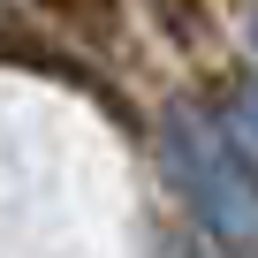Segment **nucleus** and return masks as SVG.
I'll return each instance as SVG.
<instances>
[{
	"mask_svg": "<svg viewBox=\"0 0 258 258\" xmlns=\"http://www.w3.org/2000/svg\"><path fill=\"white\" fill-rule=\"evenodd\" d=\"M160 175L175 182V198L198 213V228L228 250L258 258V160L235 145V129L205 106H167L160 129Z\"/></svg>",
	"mask_w": 258,
	"mask_h": 258,
	"instance_id": "obj_1",
	"label": "nucleus"
},
{
	"mask_svg": "<svg viewBox=\"0 0 258 258\" xmlns=\"http://www.w3.org/2000/svg\"><path fill=\"white\" fill-rule=\"evenodd\" d=\"M0 61H16V69H31V76H53V84L84 91L91 106H106L121 129H137V114L114 99V84H106L91 61H76V53H69V46H53V38H31V31H23V23H8V16H0Z\"/></svg>",
	"mask_w": 258,
	"mask_h": 258,
	"instance_id": "obj_2",
	"label": "nucleus"
},
{
	"mask_svg": "<svg viewBox=\"0 0 258 258\" xmlns=\"http://www.w3.org/2000/svg\"><path fill=\"white\" fill-rule=\"evenodd\" d=\"M38 23L84 53H114L121 46V23H129V0H31Z\"/></svg>",
	"mask_w": 258,
	"mask_h": 258,
	"instance_id": "obj_3",
	"label": "nucleus"
},
{
	"mask_svg": "<svg viewBox=\"0 0 258 258\" xmlns=\"http://www.w3.org/2000/svg\"><path fill=\"white\" fill-rule=\"evenodd\" d=\"M137 8H145L175 46H205V38H213V8H205V0H137Z\"/></svg>",
	"mask_w": 258,
	"mask_h": 258,
	"instance_id": "obj_4",
	"label": "nucleus"
},
{
	"mask_svg": "<svg viewBox=\"0 0 258 258\" xmlns=\"http://www.w3.org/2000/svg\"><path fill=\"white\" fill-rule=\"evenodd\" d=\"M228 129H235V145H243V152L258 160V84H250V91L235 99V121H228Z\"/></svg>",
	"mask_w": 258,
	"mask_h": 258,
	"instance_id": "obj_5",
	"label": "nucleus"
},
{
	"mask_svg": "<svg viewBox=\"0 0 258 258\" xmlns=\"http://www.w3.org/2000/svg\"><path fill=\"white\" fill-rule=\"evenodd\" d=\"M250 46H258V16H250Z\"/></svg>",
	"mask_w": 258,
	"mask_h": 258,
	"instance_id": "obj_6",
	"label": "nucleus"
}]
</instances>
